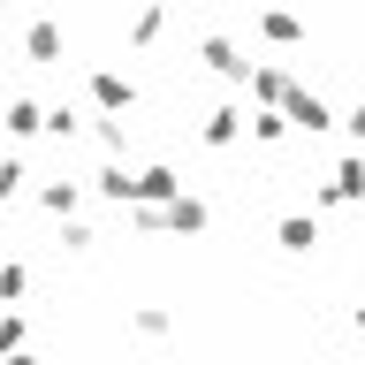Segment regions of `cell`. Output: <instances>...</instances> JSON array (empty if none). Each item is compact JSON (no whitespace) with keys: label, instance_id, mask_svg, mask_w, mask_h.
I'll use <instances>...</instances> for the list:
<instances>
[{"label":"cell","instance_id":"6da1fadb","mask_svg":"<svg viewBox=\"0 0 365 365\" xmlns=\"http://www.w3.org/2000/svg\"><path fill=\"white\" fill-rule=\"evenodd\" d=\"M23 61H31V68L68 61V31H61V16H31V23H23Z\"/></svg>","mask_w":365,"mask_h":365},{"label":"cell","instance_id":"7a4b0ae2","mask_svg":"<svg viewBox=\"0 0 365 365\" xmlns=\"http://www.w3.org/2000/svg\"><path fill=\"white\" fill-rule=\"evenodd\" d=\"M130 99H137V84L122 68H91V107L99 114H130Z\"/></svg>","mask_w":365,"mask_h":365},{"label":"cell","instance_id":"3957f363","mask_svg":"<svg viewBox=\"0 0 365 365\" xmlns=\"http://www.w3.org/2000/svg\"><path fill=\"white\" fill-rule=\"evenodd\" d=\"M198 53H205V68H213V76H236V84H251V61L236 53V38H221V31H213V38H198Z\"/></svg>","mask_w":365,"mask_h":365},{"label":"cell","instance_id":"277c9868","mask_svg":"<svg viewBox=\"0 0 365 365\" xmlns=\"http://www.w3.org/2000/svg\"><path fill=\"white\" fill-rule=\"evenodd\" d=\"M182 198V182H175V168H137V205H175Z\"/></svg>","mask_w":365,"mask_h":365},{"label":"cell","instance_id":"5b68a950","mask_svg":"<svg viewBox=\"0 0 365 365\" xmlns=\"http://www.w3.org/2000/svg\"><path fill=\"white\" fill-rule=\"evenodd\" d=\"M91 190H99V198H114V205H137V168H122V160H107V168L91 175Z\"/></svg>","mask_w":365,"mask_h":365},{"label":"cell","instance_id":"8992f818","mask_svg":"<svg viewBox=\"0 0 365 365\" xmlns=\"http://www.w3.org/2000/svg\"><path fill=\"white\" fill-rule=\"evenodd\" d=\"M38 205L53 213V221H68V213L84 205V182H38Z\"/></svg>","mask_w":365,"mask_h":365},{"label":"cell","instance_id":"52a82bcc","mask_svg":"<svg viewBox=\"0 0 365 365\" xmlns=\"http://www.w3.org/2000/svg\"><path fill=\"white\" fill-rule=\"evenodd\" d=\"M160 31H168V0H145V8L130 16V46H153Z\"/></svg>","mask_w":365,"mask_h":365},{"label":"cell","instance_id":"ba28073f","mask_svg":"<svg viewBox=\"0 0 365 365\" xmlns=\"http://www.w3.org/2000/svg\"><path fill=\"white\" fill-rule=\"evenodd\" d=\"M0 122H8V137H38V130H46V107H38V99H8Z\"/></svg>","mask_w":365,"mask_h":365},{"label":"cell","instance_id":"9c48e42d","mask_svg":"<svg viewBox=\"0 0 365 365\" xmlns=\"http://www.w3.org/2000/svg\"><path fill=\"white\" fill-rule=\"evenodd\" d=\"M282 107H289V122H297V130H327V99H312V91H289Z\"/></svg>","mask_w":365,"mask_h":365},{"label":"cell","instance_id":"30bf717a","mask_svg":"<svg viewBox=\"0 0 365 365\" xmlns=\"http://www.w3.org/2000/svg\"><path fill=\"white\" fill-rule=\"evenodd\" d=\"M236 130H244V114H236V107H213V114H205V145H236Z\"/></svg>","mask_w":365,"mask_h":365},{"label":"cell","instance_id":"8fae6325","mask_svg":"<svg viewBox=\"0 0 365 365\" xmlns=\"http://www.w3.org/2000/svg\"><path fill=\"white\" fill-rule=\"evenodd\" d=\"M130 327H137V335H168V327H175V312H168V304H130Z\"/></svg>","mask_w":365,"mask_h":365},{"label":"cell","instance_id":"7c38bea8","mask_svg":"<svg viewBox=\"0 0 365 365\" xmlns=\"http://www.w3.org/2000/svg\"><path fill=\"white\" fill-rule=\"evenodd\" d=\"M168 228H175V236H198V228H205V205L198 198H175V205H168Z\"/></svg>","mask_w":365,"mask_h":365},{"label":"cell","instance_id":"4fadbf2b","mask_svg":"<svg viewBox=\"0 0 365 365\" xmlns=\"http://www.w3.org/2000/svg\"><path fill=\"white\" fill-rule=\"evenodd\" d=\"M23 190H31V160H0V198H23Z\"/></svg>","mask_w":365,"mask_h":365},{"label":"cell","instance_id":"5bb4252c","mask_svg":"<svg viewBox=\"0 0 365 365\" xmlns=\"http://www.w3.org/2000/svg\"><path fill=\"white\" fill-rule=\"evenodd\" d=\"M251 91H259V99H267V107H274V99H289V76H282V68H251Z\"/></svg>","mask_w":365,"mask_h":365},{"label":"cell","instance_id":"9a60e30c","mask_svg":"<svg viewBox=\"0 0 365 365\" xmlns=\"http://www.w3.org/2000/svg\"><path fill=\"white\" fill-rule=\"evenodd\" d=\"M23 289H31V274H23V259H0V304H16Z\"/></svg>","mask_w":365,"mask_h":365},{"label":"cell","instance_id":"2e32d148","mask_svg":"<svg viewBox=\"0 0 365 365\" xmlns=\"http://www.w3.org/2000/svg\"><path fill=\"white\" fill-rule=\"evenodd\" d=\"M46 130H53V137H76V130H84V107H68V99H61V107H46Z\"/></svg>","mask_w":365,"mask_h":365},{"label":"cell","instance_id":"e0dca14e","mask_svg":"<svg viewBox=\"0 0 365 365\" xmlns=\"http://www.w3.org/2000/svg\"><path fill=\"white\" fill-rule=\"evenodd\" d=\"M312 244H319L312 221H282V251H312Z\"/></svg>","mask_w":365,"mask_h":365},{"label":"cell","instance_id":"ac0fdd59","mask_svg":"<svg viewBox=\"0 0 365 365\" xmlns=\"http://www.w3.org/2000/svg\"><path fill=\"white\" fill-rule=\"evenodd\" d=\"M282 130H289V122H282V114H274V107H259V114H251V137H259V145H274V137H282Z\"/></svg>","mask_w":365,"mask_h":365},{"label":"cell","instance_id":"d6986e66","mask_svg":"<svg viewBox=\"0 0 365 365\" xmlns=\"http://www.w3.org/2000/svg\"><path fill=\"white\" fill-rule=\"evenodd\" d=\"M259 31H267V38H297V16H289V8H267V16H259Z\"/></svg>","mask_w":365,"mask_h":365},{"label":"cell","instance_id":"ffe728a7","mask_svg":"<svg viewBox=\"0 0 365 365\" xmlns=\"http://www.w3.org/2000/svg\"><path fill=\"white\" fill-rule=\"evenodd\" d=\"M23 335H31V327H23L16 312H0V358H8V350H23Z\"/></svg>","mask_w":365,"mask_h":365},{"label":"cell","instance_id":"44dd1931","mask_svg":"<svg viewBox=\"0 0 365 365\" xmlns=\"http://www.w3.org/2000/svg\"><path fill=\"white\" fill-rule=\"evenodd\" d=\"M8 365H38V358H31V350H8Z\"/></svg>","mask_w":365,"mask_h":365},{"label":"cell","instance_id":"7402d4cb","mask_svg":"<svg viewBox=\"0 0 365 365\" xmlns=\"http://www.w3.org/2000/svg\"><path fill=\"white\" fill-rule=\"evenodd\" d=\"M350 130H358V137H365V107H358V114H350Z\"/></svg>","mask_w":365,"mask_h":365},{"label":"cell","instance_id":"603a6c76","mask_svg":"<svg viewBox=\"0 0 365 365\" xmlns=\"http://www.w3.org/2000/svg\"><path fill=\"white\" fill-rule=\"evenodd\" d=\"M358 327H365V312H358Z\"/></svg>","mask_w":365,"mask_h":365}]
</instances>
